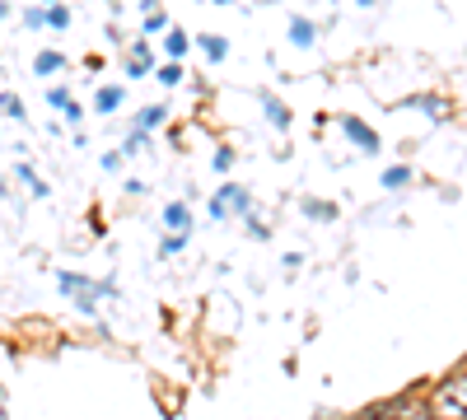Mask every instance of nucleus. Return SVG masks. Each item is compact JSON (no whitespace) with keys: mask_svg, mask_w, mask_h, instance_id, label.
<instances>
[{"mask_svg":"<svg viewBox=\"0 0 467 420\" xmlns=\"http://www.w3.org/2000/svg\"><path fill=\"white\" fill-rule=\"evenodd\" d=\"M160 80H164V85H178V80H182V70H178V66H164V70H160Z\"/></svg>","mask_w":467,"mask_h":420,"instance_id":"nucleus-9","label":"nucleus"},{"mask_svg":"<svg viewBox=\"0 0 467 420\" xmlns=\"http://www.w3.org/2000/svg\"><path fill=\"white\" fill-rule=\"evenodd\" d=\"M346 131H350V140H360V149H379V136H374L365 122H356V118H350V122H346Z\"/></svg>","mask_w":467,"mask_h":420,"instance_id":"nucleus-3","label":"nucleus"},{"mask_svg":"<svg viewBox=\"0 0 467 420\" xmlns=\"http://www.w3.org/2000/svg\"><path fill=\"white\" fill-rule=\"evenodd\" d=\"M47 19H52V24H57V28H66V24H70V15H66V10H61V5H52V15H47Z\"/></svg>","mask_w":467,"mask_h":420,"instance_id":"nucleus-10","label":"nucleus"},{"mask_svg":"<svg viewBox=\"0 0 467 420\" xmlns=\"http://www.w3.org/2000/svg\"><path fill=\"white\" fill-rule=\"evenodd\" d=\"M383 182H388V187H402V182H407V169H388Z\"/></svg>","mask_w":467,"mask_h":420,"instance_id":"nucleus-8","label":"nucleus"},{"mask_svg":"<svg viewBox=\"0 0 467 420\" xmlns=\"http://www.w3.org/2000/svg\"><path fill=\"white\" fill-rule=\"evenodd\" d=\"M295 43H299V47L314 43V24H308V19H295Z\"/></svg>","mask_w":467,"mask_h":420,"instance_id":"nucleus-4","label":"nucleus"},{"mask_svg":"<svg viewBox=\"0 0 467 420\" xmlns=\"http://www.w3.org/2000/svg\"><path fill=\"white\" fill-rule=\"evenodd\" d=\"M431 420H467V369L444 378L431 397Z\"/></svg>","mask_w":467,"mask_h":420,"instance_id":"nucleus-1","label":"nucleus"},{"mask_svg":"<svg viewBox=\"0 0 467 420\" xmlns=\"http://www.w3.org/2000/svg\"><path fill=\"white\" fill-rule=\"evenodd\" d=\"M37 70H43V75H52V70H61V56H52V52H43V56H37Z\"/></svg>","mask_w":467,"mask_h":420,"instance_id":"nucleus-7","label":"nucleus"},{"mask_svg":"<svg viewBox=\"0 0 467 420\" xmlns=\"http://www.w3.org/2000/svg\"><path fill=\"white\" fill-rule=\"evenodd\" d=\"M383 420H431V402H420V397H402L383 411Z\"/></svg>","mask_w":467,"mask_h":420,"instance_id":"nucleus-2","label":"nucleus"},{"mask_svg":"<svg viewBox=\"0 0 467 420\" xmlns=\"http://www.w3.org/2000/svg\"><path fill=\"white\" fill-rule=\"evenodd\" d=\"M164 220H169L173 229H187V206H169V210H164Z\"/></svg>","mask_w":467,"mask_h":420,"instance_id":"nucleus-5","label":"nucleus"},{"mask_svg":"<svg viewBox=\"0 0 467 420\" xmlns=\"http://www.w3.org/2000/svg\"><path fill=\"white\" fill-rule=\"evenodd\" d=\"M117 103H122V94H117V89H103V94H99V112H112Z\"/></svg>","mask_w":467,"mask_h":420,"instance_id":"nucleus-6","label":"nucleus"}]
</instances>
